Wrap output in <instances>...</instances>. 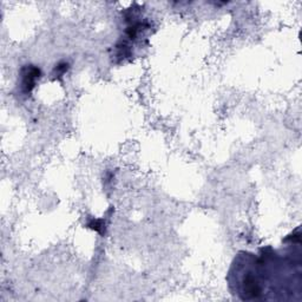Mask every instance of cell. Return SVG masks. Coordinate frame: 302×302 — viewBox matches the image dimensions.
I'll list each match as a JSON object with an SVG mask.
<instances>
[{
  "mask_svg": "<svg viewBox=\"0 0 302 302\" xmlns=\"http://www.w3.org/2000/svg\"><path fill=\"white\" fill-rule=\"evenodd\" d=\"M39 74H41V71L34 66H29V68L23 70V88H24L25 92H30L34 88V83H36Z\"/></svg>",
  "mask_w": 302,
  "mask_h": 302,
  "instance_id": "1",
  "label": "cell"
}]
</instances>
